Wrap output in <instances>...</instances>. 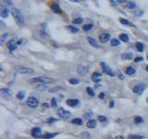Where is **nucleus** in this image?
I'll use <instances>...</instances> for the list:
<instances>
[{
  "label": "nucleus",
  "instance_id": "1",
  "mask_svg": "<svg viewBox=\"0 0 148 139\" xmlns=\"http://www.w3.org/2000/svg\"><path fill=\"white\" fill-rule=\"evenodd\" d=\"M11 14L13 16L14 19H15V21L17 22V24L19 25V27H21L24 24V18H23L20 10L18 9V8H13L11 10Z\"/></svg>",
  "mask_w": 148,
  "mask_h": 139
},
{
  "label": "nucleus",
  "instance_id": "2",
  "mask_svg": "<svg viewBox=\"0 0 148 139\" xmlns=\"http://www.w3.org/2000/svg\"><path fill=\"white\" fill-rule=\"evenodd\" d=\"M15 70L17 72L22 74H34V70L33 69L22 67V66H17V67H15Z\"/></svg>",
  "mask_w": 148,
  "mask_h": 139
},
{
  "label": "nucleus",
  "instance_id": "3",
  "mask_svg": "<svg viewBox=\"0 0 148 139\" xmlns=\"http://www.w3.org/2000/svg\"><path fill=\"white\" fill-rule=\"evenodd\" d=\"M57 114H58V116L60 117V118H62V119H68V118H70L71 117V113L69 111H68V110H66L64 108H62V107H60V108L57 109Z\"/></svg>",
  "mask_w": 148,
  "mask_h": 139
},
{
  "label": "nucleus",
  "instance_id": "4",
  "mask_svg": "<svg viewBox=\"0 0 148 139\" xmlns=\"http://www.w3.org/2000/svg\"><path fill=\"white\" fill-rule=\"evenodd\" d=\"M145 88H146V85H145V84H144V83H140V84H138V85H136L134 87H133V92L135 93V94H137V95H142L143 93H144V91L145 90Z\"/></svg>",
  "mask_w": 148,
  "mask_h": 139
},
{
  "label": "nucleus",
  "instance_id": "5",
  "mask_svg": "<svg viewBox=\"0 0 148 139\" xmlns=\"http://www.w3.org/2000/svg\"><path fill=\"white\" fill-rule=\"evenodd\" d=\"M27 105L32 108H37V106L39 104V100L34 97H30L28 99H27Z\"/></svg>",
  "mask_w": 148,
  "mask_h": 139
},
{
  "label": "nucleus",
  "instance_id": "6",
  "mask_svg": "<svg viewBox=\"0 0 148 139\" xmlns=\"http://www.w3.org/2000/svg\"><path fill=\"white\" fill-rule=\"evenodd\" d=\"M100 66L102 67L103 70H104V72H105L106 74L109 75V76H114V75H115L114 71L111 70V68H109V67L106 65V64L104 61L100 62Z\"/></svg>",
  "mask_w": 148,
  "mask_h": 139
},
{
  "label": "nucleus",
  "instance_id": "7",
  "mask_svg": "<svg viewBox=\"0 0 148 139\" xmlns=\"http://www.w3.org/2000/svg\"><path fill=\"white\" fill-rule=\"evenodd\" d=\"M33 82H39V83H43V84H50V83H53L54 80L50 77H44V76H41V77L34 78L33 80Z\"/></svg>",
  "mask_w": 148,
  "mask_h": 139
},
{
  "label": "nucleus",
  "instance_id": "8",
  "mask_svg": "<svg viewBox=\"0 0 148 139\" xmlns=\"http://www.w3.org/2000/svg\"><path fill=\"white\" fill-rule=\"evenodd\" d=\"M0 94H1V97L8 99V98H10L12 96V92L10 89L8 88H2L0 90Z\"/></svg>",
  "mask_w": 148,
  "mask_h": 139
},
{
  "label": "nucleus",
  "instance_id": "9",
  "mask_svg": "<svg viewBox=\"0 0 148 139\" xmlns=\"http://www.w3.org/2000/svg\"><path fill=\"white\" fill-rule=\"evenodd\" d=\"M18 41H16V40H14V39H11V40H9L8 42V44H7V46H8V49L10 51H13L15 50V49H17V47H18Z\"/></svg>",
  "mask_w": 148,
  "mask_h": 139
},
{
  "label": "nucleus",
  "instance_id": "10",
  "mask_svg": "<svg viewBox=\"0 0 148 139\" xmlns=\"http://www.w3.org/2000/svg\"><path fill=\"white\" fill-rule=\"evenodd\" d=\"M32 135L35 137V138H38V137H41L42 135V130L38 127H35L32 130Z\"/></svg>",
  "mask_w": 148,
  "mask_h": 139
},
{
  "label": "nucleus",
  "instance_id": "11",
  "mask_svg": "<svg viewBox=\"0 0 148 139\" xmlns=\"http://www.w3.org/2000/svg\"><path fill=\"white\" fill-rule=\"evenodd\" d=\"M77 71H78V73L82 75V76H84V75H86L88 72V70L86 67H84V66H78V68H77Z\"/></svg>",
  "mask_w": 148,
  "mask_h": 139
},
{
  "label": "nucleus",
  "instance_id": "12",
  "mask_svg": "<svg viewBox=\"0 0 148 139\" xmlns=\"http://www.w3.org/2000/svg\"><path fill=\"white\" fill-rule=\"evenodd\" d=\"M110 39V35L109 34H101V35H99V40H100V42L102 43H106L107 41H109Z\"/></svg>",
  "mask_w": 148,
  "mask_h": 139
},
{
  "label": "nucleus",
  "instance_id": "13",
  "mask_svg": "<svg viewBox=\"0 0 148 139\" xmlns=\"http://www.w3.org/2000/svg\"><path fill=\"white\" fill-rule=\"evenodd\" d=\"M92 80L95 83H98L102 80V74L100 72H94L92 74Z\"/></svg>",
  "mask_w": 148,
  "mask_h": 139
},
{
  "label": "nucleus",
  "instance_id": "14",
  "mask_svg": "<svg viewBox=\"0 0 148 139\" xmlns=\"http://www.w3.org/2000/svg\"><path fill=\"white\" fill-rule=\"evenodd\" d=\"M135 72H136V70L134 69L133 67H127L125 69V73L127 74V75H130V76H132V75H133V74H135Z\"/></svg>",
  "mask_w": 148,
  "mask_h": 139
},
{
  "label": "nucleus",
  "instance_id": "15",
  "mask_svg": "<svg viewBox=\"0 0 148 139\" xmlns=\"http://www.w3.org/2000/svg\"><path fill=\"white\" fill-rule=\"evenodd\" d=\"M66 103L69 107H76L77 105L79 104V100L78 99H68L66 101Z\"/></svg>",
  "mask_w": 148,
  "mask_h": 139
},
{
  "label": "nucleus",
  "instance_id": "16",
  "mask_svg": "<svg viewBox=\"0 0 148 139\" xmlns=\"http://www.w3.org/2000/svg\"><path fill=\"white\" fill-rule=\"evenodd\" d=\"M88 42H89V44L91 45L92 46H94V47H96V48H99L100 46H98V44H97V42H96V40H95V38H93V37H88L87 38Z\"/></svg>",
  "mask_w": 148,
  "mask_h": 139
},
{
  "label": "nucleus",
  "instance_id": "17",
  "mask_svg": "<svg viewBox=\"0 0 148 139\" xmlns=\"http://www.w3.org/2000/svg\"><path fill=\"white\" fill-rule=\"evenodd\" d=\"M121 58L124 60H131L133 58V54L132 53H124L121 55Z\"/></svg>",
  "mask_w": 148,
  "mask_h": 139
},
{
  "label": "nucleus",
  "instance_id": "18",
  "mask_svg": "<svg viewBox=\"0 0 148 139\" xmlns=\"http://www.w3.org/2000/svg\"><path fill=\"white\" fill-rule=\"evenodd\" d=\"M8 15H9V11H8V8H2V9H1V11H0V16H1L3 19L8 18Z\"/></svg>",
  "mask_w": 148,
  "mask_h": 139
},
{
  "label": "nucleus",
  "instance_id": "19",
  "mask_svg": "<svg viewBox=\"0 0 148 139\" xmlns=\"http://www.w3.org/2000/svg\"><path fill=\"white\" fill-rule=\"evenodd\" d=\"M119 40L124 43H128L130 41V38H129V36H128V35L122 34V35H119Z\"/></svg>",
  "mask_w": 148,
  "mask_h": 139
},
{
  "label": "nucleus",
  "instance_id": "20",
  "mask_svg": "<svg viewBox=\"0 0 148 139\" xmlns=\"http://www.w3.org/2000/svg\"><path fill=\"white\" fill-rule=\"evenodd\" d=\"M96 121L95 120H89L88 121L87 124H86V126H87L88 128H95V126H96Z\"/></svg>",
  "mask_w": 148,
  "mask_h": 139
},
{
  "label": "nucleus",
  "instance_id": "21",
  "mask_svg": "<svg viewBox=\"0 0 148 139\" xmlns=\"http://www.w3.org/2000/svg\"><path fill=\"white\" fill-rule=\"evenodd\" d=\"M119 21H120V23L123 24V25H127V26H131V27H133V26H134V24H132L131 21H129L128 19H120Z\"/></svg>",
  "mask_w": 148,
  "mask_h": 139
},
{
  "label": "nucleus",
  "instance_id": "22",
  "mask_svg": "<svg viewBox=\"0 0 148 139\" xmlns=\"http://www.w3.org/2000/svg\"><path fill=\"white\" fill-rule=\"evenodd\" d=\"M58 135V133H54V134H46V135H43L42 138L44 139H51V138H54L55 136H57Z\"/></svg>",
  "mask_w": 148,
  "mask_h": 139
},
{
  "label": "nucleus",
  "instance_id": "23",
  "mask_svg": "<svg viewBox=\"0 0 148 139\" xmlns=\"http://www.w3.org/2000/svg\"><path fill=\"white\" fill-rule=\"evenodd\" d=\"M66 29L68 30V31L70 32V33H72V34H74V33H78V32H79V29H78V28L74 27V26H71V25H68V26L66 27Z\"/></svg>",
  "mask_w": 148,
  "mask_h": 139
},
{
  "label": "nucleus",
  "instance_id": "24",
  "mask_svg": "<svg viewBox=\"0 0 148 139\" xmlns=\"http://www.w3.org/2000/svg\"><path fill=\"white\" fill-rule=\"evenodd\" d=\"M52 10H53L55 13H60L61 12V9H60V8H59V6L57 4H53L52 5Z\"/></svg>",
  "mask_w": 148,
  "mask_h": 139
},
{
  "label": "nucleus",
  "instance_id": "25",
  "mask_svg": "<svg viewBox=\"0 0 148 139\" xmlns=\"http://www.w3.org/2000/svg\"><path fill=\"white\" fill-rule=\"evenodd\" d=\"M71 123L77 124V125H82V120L80 118H76V119H73L71 121Z\"/></svg>",
  "mask_w": 148,
  "mask_h": 139
},
{
  "label": "nucleus",
  "instance_id": "26",
  "mask_svg": "<svg viewBox=\"0 0 148 139\" xmlns=\"http://www.w3.org/2000/svg\"><path fill=\"white\" fill-rule=\"evenodd\" d=\"M136 48H137V50L139 51V52H144V45H143L142 43H140V42H138L136 44Z\"/></svg>",
  "mask_w": 148,
  "mask_h": 139
},
{
  "label": "nucleus",
  "instance_id": "27",
  "mask_svg": "<svg viewBox=\"0 0 148 139\" xmlns=\"http://www.w3.org/2000/svg\"><path fill=\"white\" fill-rule=\"evenodd\" d=\"M129 139H143L144 136L143 135H131L128 136Z\"/></svg>",
  "mask_w": 148,
  "mask_h": 139
},
{
  "label": "nucleus",
  "instance_id": "28",
  "mask_svg": "<svg viewBox=\"0 0 148 139\" xmlns=\"http://www.w3.org/2000/svg\"><path fill=\"white\" fill-rule=\"evenodd\" d=\"M143 122H144V119H143L142 117H140V116H137L136 118L134 119V122H135V123H137V124H138V123H142Z\"/></svg>",
  "mask_w": 148,
  "mask_h": 139
},
{
  "label": "nucleus",
  "instance_id": "29",
  "mask_svg": "<svg viewBox=\"0 0 148 139\" xmlns=\"http://www.w3.org/2000/svg\"><path fill=\"white\" fill-rule=\"evenodd\" d=\"M86 92H87L88 95L91 96V97H94V96H95V92H94V90H93L91 87H87V88H86Z\"/></svg>",
  "mask_w": 148,
  "mask_h": 139
},
{
  "label": "nucleus",
  "instance_id": "30",
  "mask_svg": "<svg viewBox=\"0 0 148 139\" xmlns=\"http://www.w3.org/2000/svg\"><path fill=\"white\" fill-rule=\"evenodd\" d=\"M118 45H119V41H118V39L114 38L111 40V46H118Z\"/></svg>",
  "mask_w": 148,
  "mask_h": 139
},
{
  "label": "nucleus",
  "instance_id": "31",
  "mask_svg": "<svg viewBox=\"0 0 148 139\" xmlns=\"http://www.w3.org/2000/svg\"><path fill=\"white\" fill-rule=\"evenodd\" d=\"M82 21H83V19H82V18H77V19H74L72 20V22L74 24H81Z\"/></svg>",
  "mask_w": 148,
  "mask_h": 139
},
{
  "label": "nucleus",
  "instance_id": "32",
  "mask_svg": "<svg viewBox=\"0 0 148 139\" xmlns=\"http://www.w3.org/2000/svg\"><path fill=\"white\" fill-rule=\"evenodd\" d=\"M92 28H93V24H86V25H84L83 27H82V29H83V31L88 32L90 31Z\"/></svg>",
  "mask_w": 148,
  "mask_h": 139
},
{
  "label": "nucleus",
  "instance_id": "33",
  "mask_svg": "<svg viewBox=\"0 0 148 139\" xmlns=\"http://www.w3.org/2000/svg\"><path fill=\"white\" fill-rule=\"evenodd\" d=\"M17 97H18L19 99H20V100H22L23 98L25 97V93L24 92H19L18 94H17Z\"/></svg>",
  "mask_w": 148,
  "mask_h": 139
},
{
  "label": "nucleus",
  "instance_id": "34",
  "mask_svg": "<svg viewBox=\"0 0 148 139\" xmlns=\"http://www.w3.org/2000/svg\"><path fill=\"white\" fill-rule=\"evenodd\" d=\"M90 136H91V135L89 133H86V132H83V133L81 134V137L82 138H89Z\"/></svg>",
  "mask_w": 148,
  "mask_h": 139
},
{
  "label": "nucleus",
  "instance_id": "35",
  "mask_svg": "<svg viewBox=\"0 0 148 139\" xmlns=\"http://www.w3.org/2000/svg\"><path fill=\"white\" fill-rule=\"evenodd\" d=\"M98 121L101 122H107V118L105 117V116H98Z\"/></svg>",
  "mask_w": 148,
  "mask_h": 139
},
{
  "label": "nucleus",
  "instance_id": "36",
  "mask_svg": "<svg viewBox=\"0 0 148 139\" xmlns=\"http://www.w3.org/2000/svg\"><path fill=\"white\" fill-rule=\"evenodd\" d=\"M8 33H5L4 35H2V38H1V45H3V43L6 41V39L8 38Z\"/></svg>",
  "mask_w": 148,
  "mask_h": 139
},
{
  "label": "nucleus",
  "instance_id": "37",
  "mask_svg": "<svg viewBox=\"0 0 148 139\" xmlns=\"http://www.w3.org/2000/svg\"><path fill=\"white\" fill-rule=\"evenodd\" d=\"M69 84H71V85H78L79 84V80L71 78V79H69Z\"/></svg>",
  "mask_w": 148,
  "mask_h": 139
},
{
  "label": "nucleus",
  "instance_id": "38",
  "mask_svg": "<svg viewBox=\"0 0 148 139\" xmlns=\"http://www.w3.org/2000/svg\"><path fill=\"white\" fill-rule=\"evenodd\" d=\"M57 122V119H55V118H48L46 120L47 123H53V122Z\"/></svg>",
  "mask_w": 148,
  "mask_h": 139
},
{
  "label": "nucleus",
  "instance_id": "39",
  "mask_svg": "<svg viewBox=\"0 0 148 139\" xmlns=\"http://www.w3.org/2000/svg\"><path fill=\"white\" fill-rule=\"evenodd\" d=\"M51 104H52L53 108H57V100H56V98H52L51 99Z\"/></svg>",
  "mask_w": 148,
  "mask_h": 139
},
{
  "label": "nucleus",
  "instance_id": "40",
  "mask_svg": "<svg viewBox=\"0 0 148 139\" xmlns=\"http://www.w3.org/2000/svg\"><path fill=\"white\" fill-rule=\"evenodd\" d=\"M128 7H129L131 9H133V8L136 7V4H135V3H132V2H129V4H128Z\"/></svg>",
  "mask_w": 148,
  "mask_h": 139
},
{
  "label": "nucleus",
  "instance_id": "41",
  "mask_svg": "<svg viewBox=\"0 0 148 139\" xmlns=\"http://www.w3.org/2000/svg\"><path fill=\"white\" fill-rule=\"evenodd\" d=\"M144 59V58L143 57H138V58H136L135 59H134V61L135 62H139V61H142Z\"/></svg>",
  "mask_w": 148,
  "mask_h": 139
},
{
  "label": "nucleus",
  "instance_id": "42",
  "mask_svg": "<svg viewBox=\"0 0 148 139\" xmlns=\"http://www.w3.org/2000/svg\"><path fill=\"white\" fill-rule=\"evenodd\" d=\"M105 97H106V93H101V94L99 95V98H101V99L105 98Z\"/></svg>",
  "mask_w": 148,
  "mask_h": 139
},
{
  "label": "nucleus",
  "instance_id": "43",
  "mask_svg": "<svg viewBox=\"0 0 148 139\" xmlns=\"http://www.w3.org/2000/svg\"><path fill=\"white\" fill-rule=\"evenodd\" d=\"M43 108H49V105L47 104V103H44V104H43Z\"/></svg>",
  "mask_w": 148,
  "mask_h": 139
},
{
  "label": "nucleus",
  "instance_id": "44",
  "mask_svg": "<svg viewBox=\"0 0 148 139\" xmlns=\"http://www.w3.org/2000/svg\"><path fill=\"white\" fill-rule=\"evenodd\" d=\"M114 139H124L123 138V136H121V135H117V136H115Z\"/></svg>",
  "mask_w": 148,
  "mask_h": 139
},
{
  "label": "nucleus",
  "instance_id": "45",
  "mask_svg": "<svg viewBox=\"0 0 148 139\" xmlns=\"http://www.w3.org/2000/svg\"><path fill=\"white\" fill-rule=\"evenodd\" d=\"M3 3H8V5H9V6H11L12 5V1H2Z\"/></svg>",
  "mask_w": 148,
  "mask_h": 139
},
{
  "label": "nucleus",
  "instance_id": "46",
  "mask_svg": "<svg viewBox=\"0 0 148 139\" xmlns=\"http://www.w3.org/2000/svg\"><path fill=\"white\" fill-rule=\"evenodd\" d=\"M114 107V101L111 100V102H110V108H113Z\"/></svg>",
  "mask_w": 148,
  "mask_h": 139
},
{
  "label": "nucleus",
  "instance_id": "47",
  "mask_svg": "<svg viewBox=\"0 0 148 139\" xmlns=\"http://www.w3.org/2000/svg\"><path fill=\"white\" fill-rule=\"evenodd\" d=\"M116 3H118V2H117V1H113V0L111 1V4L113 5V6H116Z\"/></svg>",
  "mask_w": 148,
  "mask_h": 139
},
{
  "label": "nucleus",
  "instance_id": "48",
  "mask_svg": "<svg viewBox=\"0 0 148 139\" xmlns=\"http://www.w3.org/2000/svg\"><path fill=\"white\" fill-rule=\"evenodd\" d=\"M146 70H147V71H148V65L146 66Z\"/></svg>",
  "mask_w": 148,
  "mask_h": 139
},
{
  "label": "nucleus",
  "instance_id": "49",
  "mask_svg": "<svg viewBox=\"0 0 148 139\" xmlns=\"http://www.w3.org/2000/svg\"><path fill=\"white\" fill-rule=\"evenodd\" d=\"M146 58H147V60H148V54H147V56H146Z\"/></svg>",
  "mask_w": 148,
  "mask_h": 139
},
{
  "label": "nucleus",
  "instance_id": "50",
  "mask_svg": "<svg viewBox=\"0 0 148 139\" xmlns=\"http://www.w3.org/2000/svg\"><path fill=\"white\" fill-rule=\"evenodd\" d=\"M147 103H148V97H147Z\"/></svg>",
  "mask_w": 148,
  "mask_h": 139
}]
</instances>
